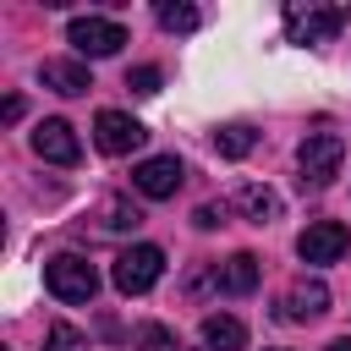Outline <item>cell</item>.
<instances>
[{"label": "cell", "mask_w": 351, "mask_h": 351, "mask_svg": "<svg viewBox=\"0 0 351 351\" xmlns=\"http://www.w3.org/2000/svg\"><path fill=\"white\" fill-rule=\"evenodd\" d=\"M340 159H346V137H340V132H307L302 148H296L302 186H329V181L340 176Z\"/></svg>", "instance_id": "1"}, {"label": "cell", "mask_w": 351, "mask_h": 351, "mask_svg": "<svg viewBox=\"0 0 351 351\" xmlns=\"http://www.w3.org/2000/svg\"><path fill=\"white\" fill-rule=\"evenodd\" d=\"M159 274H165V252H159V247H148V241L126 247V252L115 258V269H110V280H115V291H121V296H143V291H154V285H159Z\"/></svg>", "instance_id": "2"}, {"label": "cell", "mask_w": 351, "mask_h": 351, "mask_svg": "<svg viewBox=\"0 0 351 351\" xmlns=\"http://www.w3.org/2000/svg\"><path fill=\"white\" fill-rule=\"evenodd\" d=\"M44 285H49V296H60V302H93L99 274H93V263H88V258L60 252V258H49V263H44Z\"/></svg>", "instance_id": "3"}, {"label": "cell", "mask_w": 351, "mask_h": 351, "mask_svg": "<svg viewBox=\"0 0 351 351\" xmlns=\"http://www.w3.org/2000/svg\"><path fill=\"white\" fill-rule=\"evenodd\" d=\"M351 11L340 5H285V38L291 44H329L340 27H346Z\"/></svg>", "instance_id": "4"}, {"label": "cell", "mask_w": 351, "mask_h": 351, "mask_svg": "<svg viewBox=\"0 0 351 351\" xmlns=\"http://www.w3.org/2000/svg\"><path fill=\"white\" fill-rule=\"evenodd\" d=\"M66 38H71V49H77V55L104 60V55H115V49L126 44V27H121V22H110V16H71Z\"/></svg>", "instance_id": "5"}, {"label": "cell", "mask_w": 351, "mask_h": 351, "mask_svg": "<svg viewBox=\"0 0 351 351\" xmlns=\"http://www.w3.org/2000/svg\"><path fill=\"white\" fill-rule=\"evenodd\" d=\"M143 121H132L126 110H99L93 115V143H99V154H132V148H143Z\"/></svg>", "instance_id": "6"}, {"label": "cell", "mask_w": 351, "mask_h": 351, "mask_svg": "<svg viewBox=\"0 0 351 351\" xmlns=\"http://www.w3.org/2000/svg\"><path fill=\"white\" fill-rule=\"evenodd\" d=\"M346 247H351V230H346L340 219H318V225H307V230L296 236L302 263H340Z\"/></svg>", "instance_id": "7"}, {"label": "cell", "mask_w": 351, "mask_h": 351, "mask_svg": "<svg viewBox=\"0 0 351 351\" xmlns=\"http://www.w3.org/2000/svg\"><path fill=\"white\" fill-rule=\"evenodd\" d=\"M33 154L49 159V165H77V159H82V143H77V132H71L60 115H49V121L33 126Z\"/></svg>", "instance_id": "8"}, {"label": "cell", "mask_w": 351, "mask_h": 351, "mask_svg": "<svg viewBox=\"0 0 351 351\" xmlns=\"http://www.w3.org/2000/svg\"><path fill=\"white\" fill-rule=\"evenodd\" d=\"M181 159L176 154H159V159H143L137 170H132V186L143 192V197H176V186H181Z\"/></svg>", "instance_id": "9"}, {"label": "cell", "mask_w": 351, "mask_h": 351, "mask_svg": "<svg viewBox=\"0 0 351 351\" xmlns=\"http://www.w3.org/2000/svg\"><path fill=\"white\" fill-rule=\"evenodd\" d=\"M318 313H329V285H324V280H296V285L285 291V307H280V318H291V324H307V318H318Z\"/></svg>", "instance_id": "10"}, {"label": "cell", "mask_w": 351, "mask_h": 351, "mask_svg": "<svg viewBox=\"0 0 351 351\" xmlns=\"http://www.w3.org/2000/svg\"><path fill=\"white\" fill-rule=\"evenodd\" d=\"M258 274H263V269H258V258H252V252H230V258L219 263L214 285H219L225 296H252V291H258Z\"/></svg>", "instance_id": "11"}, {"label": "cell", "mask_w": 351, "mask_h": 351, "mask_svg": "<svg viewBox=\"0 0 351 351\" xmlns=\"http://www.w3.org/2000/svg\"><path fill=\"white\" fill-rule=\"evenodd\" d=\"M236 208H241L252 225H274V219H280V192L247 181V186H236Z\"/></svg>", "instance_id": "12"}, {"label": "cell", "mask_w": 351, "mask_h": 351, "mask_svg": "<svg viewBox=\"0 0 351 351\" xmlns=\"http://www.w3.org/2000/svg\"><path fill=\"white\" fill-rule=\"evenodd\" d=\"M38 77H44V88H55V93H88L93 82H88V66L82 60H44L38 66Z\"/></svg>", "instance_id": "13"}, {"label": "cell", "mask_w": 351, "mask_h": 351, "mask_svg": "<svg viewBox=\"0 0 351 351\" xmlns=\"http://www.w3.org/2000/svg\"><path fill=\"white\" fill-rule=\"evenodd\" d=\"M203 340H208V351H241L247 346V324L230 318V313H208L203 318Z\"/></svg>", "instance_id": "14"}, {"label": "cell", "mask_w": 351, "mask_h": 351, "mask_svg": "<svg viewBox=\"0 0 351 351\" xmlns=\"http://www.w3.org/2000/svg\"><path fill=\"white\" fill-rule=\"evenodd\" d=\"M252 143H258V132H252V126H241V121H230V126H219V132H214L219 159H247V154H252Z\"/></svg>", "instance_id": "15"}, {"label": "cell", "mask_w": 351, "mask_h": 351, "mask_svg": "<svg viewBox=\"0 0 351 351\" xmlns=\"http://www.w3.org/2000/svg\"><path fill=\"white\" fill-rule=\"evenodd\" d=\"M99 225H104V230H137V225H143V208L126 203V197H104V203H99Z\"/></svg>", "instance_id": "16"}, {"label": "cell", "mask_w": 351, "mask_h": 351, "mask_svg": "<svg viewBox=\"0 0 351 351\" xmlns=\"http://www.w3.org/2000/svg\"><path fill=\"white\" fill-rule=\"evenodd\" d=\"M159 27H165V33H192V27H197V5L165 0V5H159Z\"/></svg>", "instance_id": "17"}, {"label": "cell", "mask_w": 351, "mask_h": 351, "mask_svg": "<svg viewBox=\"0 0 351 351\" xmlns=\"http://www.w3.org/2000/svg\"><path fill=\"white\" fill-rule=\"evenodd\" d=\"M132 340H137V351H181V346H176V335H170L165 324H137V335H132Z\"/></svg>", "instance_id": "18"}, {"label": "cell", "mask_w": 351, "mask_h": 351, "mask_svg": "<svg viewBox=\"0 0 351 351\" xmlns=\"http://www.w3.org/2000/svg\"><path fill=\"white\" fill-rule=\"evenodd\" d=\"M44 351H88V340H82V329H77V324H49Z\"/></svg>", "instance_id": "19"}, {"label": "cell", "mask_w": 351, "mask_h": 351, "mask_svg": "<svg viewBox=\"0 0 351 351\" xmlns=\"http://www.w3.org/2000/svg\"><path fill=\"white\" fill-rule=\"evenodd\" d=\"M159 82H165L159 66H137V71H126V88H132V93H159Z\"/></svg>", "instance_id": "20"}, {"label": "cell", "mask_w": 351, "mask_h": 351, "mask_svg": "<svg viewBox=\"0 0 351 351\" xmlns=\"http://www.w3.org/2000/svg\"><path fill=\"white\" fill-rule=\"evenodd\" d=\"M219 219H225V203H203V208L192 214V225H197V230H214Z\"/></svg>", "instance_id": "21"}, {"label": "cell", "mask_w": 351, "mask_h": 351, "mask_svg": "<svg viewBox=\"0 0 351 351\" xmlns=\"http://www.w3.org/2000/svg\"><path fill=\"white\" fill-rule=\"evenodd\" d=\"M324 351H351V335H340V340H329Z\"/></svg>", "instance_id": "22"}]
</instances>
